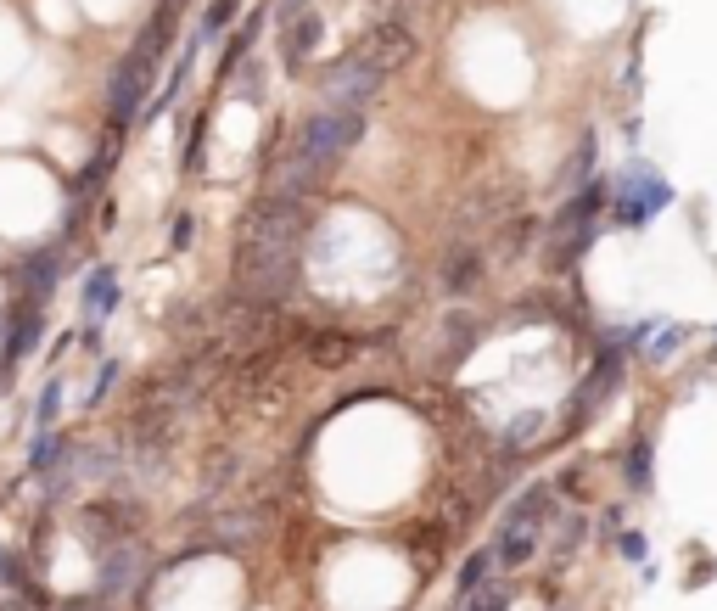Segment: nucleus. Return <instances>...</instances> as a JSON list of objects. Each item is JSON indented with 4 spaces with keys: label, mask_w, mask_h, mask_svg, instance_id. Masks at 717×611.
<instances>
[{
    "label": "nucleus",
    "mask_w": 717,
    "mask_h": 611,
    "mask_svg": "<svg viewBox=\"0 0 717 611\" xmlns=\"http://www.w3.org/2000/svg\"><path fill=\"white\" fill-rule=\"evenodd\" d=\"M359 135H365V113H359V107H325V113H314L309 124H303V141H297V157L286 174L314 185Z\"/></svg>",
    "instance_id": "obj_1"
},
{
    "label": "nucleus",
    "mask_w": 717,
    "mask_h": 611,
    "mask_svg": "<svg viewBox=\"0 0 717 611\" xmlns=\"http://www.w3.org/2000/svg\"><path fill=\"white\" fill-rule=\"evenodd\" d=\"M673 202V185L661 180L656 169H622V180L611 185V214H617V225H628V230H639L650 214H661Z\"/></svg>",
    "instance_id": "obj_2"
},
{
    "label": "nucleus",
    "mask_w": 717,
    "mask_h": 611,
    "mask_svg": "<svg viewBox=\"0 0 717 611\" xmlns=\"http://www.w3.org/2000/svg\"><path fill=\"white\" fill-rule=\"evenodd\" d=\"M381 79H387V68H381L365 45H359V51H348V57L331 68V79H325V96H331V107H359V101H370V96L381 90Z\"/></svg>",
    "instance_id": "obj_3"
},
{
    "label": "nucleus",
    "mask_w": 717,
    "mask_h": 611,
    "mask_svg": "<svg viewBox=\"0 0 717 611\" xmlns=\"http://www.w3.org/2000/svg\"><path fill=\"white\" fill-rule=\"evenodd\" d=\"M152 68H157V62H146L141 51H129V57L118 62V73H113V118H118V124H129V118L141 113L146 85H152Z\"/></svg>",
    "instance_id": "obj_4"
},
{
    "label": "nucleus",
    "mask_w": 717,
    "mask_h": 611,
    "mask_svg": "<svg viewBox=\"0 0 717 611\" xmlns=\"http://www.w3.org/2000/svg\"><path fill=\"white\" fill-rule=\"evenodd\" d=\"M538 539H544V527L533 522H505L499 527V539H493V550H499V567H527L538 555Z\"/></svg>",
    "instance_id": "obj_5"
},
{
    "label": "nucleus",
    "mask_w": 717,
    "mask_h": 611,
    "mask_svg": "<svg viewBox=\"0 0 717 611\" xmlns=\"http://www.w3.org/2000/svg\"><path fill=\"white\" fill-rule=\"evenodd\" d=\"M365 51H370V57H376L387 73H393L398 62H409V57H415V34H409L404 23H381V29L365 40Z\"/></svg>",
    "instance_id": "obj_6"
},
{
    "label": "nucleus",
    "mask_w": 717,
    "mask_h": 611,
    "mask_svg": "<svg viewBox=\"0 0 717 611\" xmlns=\"http://www.w3.org/2000/svg\"><path fill=\"white\" fill-rule=\"evenodd\" d=\"M85 309H90V320H96V326L118 309V275L107 270V264H96V270L85 275Z\"/></svg>",
    "instance_id": "obj_7"
},
{
    "label": "nucleus",
    "mask_w": 717,
    "mask_h": 611,
    "mask_svg": "<svg viewBox=\"0 0 717 611\" xmlns=\"http://www.w3.org/2000/svg\"><path fill=\"white\" fill-rule=\"evenodd\" d=\"M320 17H314V12H303V17H297V23H292V34H286V68H303V62H309V51H314V45H320Z\"/></svg>",
    "instance_id": "obj_8"
},
{
    "label": "nucleus",
    "mask_w": 717,
    "mask_h": 611,
    "mask_svg": "<svg viewBox=\"0 0 717 611\" xmlns=\"http://www.w3.org/2000/svg\"><path fill=\"white\" fill-rule=\"evenodd\" d=\"M493 567H499V550H477V555H471V561L460 567V578H454V595H460V600L482 595V589H488V572H493Z\"/></svg>",
    "instance_id": "obj_9"
},
{
    "label": "nucleus",
    "mask_w": 717,
    "mask_h": 611,
    "mask_svg": "<svg viewBox=\"0 0 717 611\" xmlns=\"http://www.w3.org/2000/svg\"><path fill=\"white\" fill-rule=\"evenodd\" d=\"M62 460H68V438H62L57 427L34 432V449H29V471H57Z\"/></svg>",
    "instance_id": "obj_10"
},
{
    "label": "nucleus",
    "mask_w": 717,
    "mask_h": 611,
    "mask_svg": "<svg viewBox=\"0 0 717 611\" xmlns=\"http://www.w3.org/2000/svg\"><path fill=\"white\" fill-rule=\"evenodd\" d=\"M477 281H482V258L471 253V247H460V253L443 264V286H449V292H471Z\"/></svg>",
    "instance_id": "obj_11"
},
{
    "label": "nucleus",
    "mask_w": 717,
    "mask_h": 611,
    "mask_svg": "<svg viewBox=\"0 0 717 611\" xmlns=\"http://www.w3.org/2000/svg\"><path fill=\"white\" fill-rule=\"evenodd\" d=\"M236 17H241V0H213L208 12H202V23H197V45H213Z\"/></svg>",
    "instance_id": "obj_12"
},
{
    "label": "nucleus",
    "mask_w": 717,
    "mask_h": 611,
    "mask_svg": "<svg viewBox=\"0 0 717 611\" xmlns=\"http://www.w3.org/2000/svg\"><path fill=\"white\" fill-rule=\"evenodd\" d=\"M622 471H628V488H633V494H650V438H633Z\"/></svg>",
    "instance_id": "obj_13"
},
{
    "label": "nucleus",
    "mask_w": 717,
    "mask_h": 611,
    "mask_svg": "<svg viewBox=\"0 0 717 611\" xmlns=\"http://www.w3.org/2000/svg\"><path fill=\"white\" fill-rule=\"evenodd\" d=\"M353 348H359V342H353V337H337V331H325V337H314V359H320L325 370H337L342 359L353 354Z\"/></svg>",
    "instance_id": "obj_14"
},
{
    "label": "nucleus",
    "mask_w": 717,
    "mask_h": 611,
    "mask_svg": "<svg viewBox=\"0 0 717 611\" xmlns=\"http://www.w3.org/2000/svg\"><path fill=\"white\" fill-rule=\"evenodd\" d=\"M57 410H62V382H51L40 393V404H34V432H45L51 421H57Z\"/></svg>",
    "instance_id": "obj_15"
},
{
    "label": "nucleus",
    "mask_w": 717,
    "mask_h": 611,
    "mask_svg": "<svg viewBox=\"0 0 717 611\" xmlns=\"http://www.w3.org/2000/svg\"><path fill=\"white\" fill-rule=\"evenodd\" d=\"M29 281L51 292V286H57V253H34L29 258Z\"/></svg>",
    "instance_id": "obj_16"
},
{
    "label": "nucleus",
    "mask_w": 717,
    "mask_h": 611,
    "mask_svg": "<svg viewBox=\"0 0 717 611\" xmlns=\"http://www.w3.org/2000/svg\"><path fill=\"white\" fill-rule=\"evenodd\" d=\"M538 427H544V415H521V421H510L505 443H510V449H521V438H533Z\"/></svg>",
    "instance_id": "obj_17"
},
{
    "label": "nucleus",
    "mask_w": 717,
    "mask_h": 611,
    "mask_svg": "<svg viewBox=\"0 0 717 611\" xmlns=\"http://www.w3.org/2000/svg\"><path fill=\"white\" fill-rule=\"evenodd\" d=\"M617 550L628 555V561H645V539H639V527H622V533H617Z\"/></svg>",
    "instance_id": "obj_18"
},
{
    "label": "nucleus",
    "mask_w": 717,
    "mask_h": 611,
    "mask_svg": "<svg viewBox=\"0 0 717 611\" xmlns=\"http://www.w3.org/2000/svg\"><path fill=\"white\" fill-rule=\"evenodd\" d=\"M303 6H309V0H275V17H281V23H297Z\"/></svg>",
    "instance_id": "obj_19"
},
{
    "label": "nucleus",
    "mask_w": 717,
    "mask_h": 611,
    "mask_svg": "<svg viewBox=\"0 0 717 611\" xmlns=\"http://www.w3.org/2000/svg\"><path fill=\"white\" fill-rule=\"evenodd\" d=\"M169 242H174V247H185V242H191V214H180V219H174Z\"/></svg>",
    "instance_id": "obj_20"
}]
</instances>
